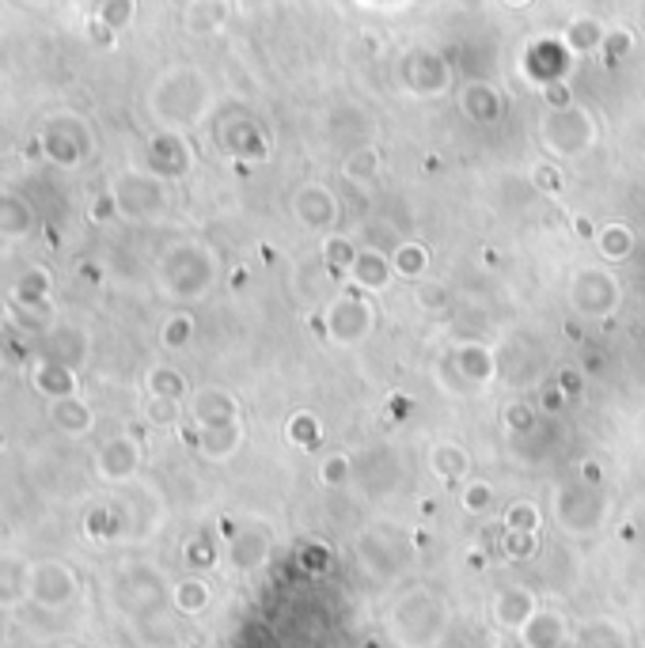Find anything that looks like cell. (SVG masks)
<instances>
[{
    "instance_id": "6da1fadb",
    "label": "cell",
    "mask_w": 645,
    "mask_h": 648,
    "mask_svg": "<svg viewBox=\"0 0 645 648\" xmlns=\"http://www.w3.org/2000/svg\"><path fill=\"white\" fill-rule=\"evenodd\" d=\"M392 626H395V637H399V645L421 648V645H429L437 634H441L444 611H441V603H437V599L426 596V591H414V596H406L403 603L395 607Z\"/></svg>"
},
{
    "instance_id": "7a4b0ae2",
    "label": "cell",
    "mask_w": 645,
    "mask_h": 648,
    "mask_svg": "<svg viewBox=\"0 0 645 648\" xmlns=\"http://www.w3.org/2000/svg\"><path fill=\"white\" fill-rule=\"evenodd\" d=\"M596 130H593V118L577 107H565V110H551L544 122V144L554 148L559 156H577L593 144Z\"/></svg>"
},
{
    "instance_id": "3957f363",
    "label": "cell",
    "mask_w": 645,
    "mask_h": 648,
    "mask_svg": "<svg viewBox=\"0 0 645 648\" xmlns=\"http://www.w3.org/2000/svg\"><path fill=\"white\" fill-rule=\"evenodd\" d=\"M372 331V311L361 303V296H342L331 308V334L342 346H357Z\"/></svg>"
},
{
    "instance_id": "277c9868",
    "label": "cell",
    "mask_w": 645,
    "mask_h": 648,
    "mask_svg": "<svg viewBox=\"0 0 645 648\" xmlns=\"http://www.w3.org/2000/svg\"><path fill=\"white\" fill-rule=\"evenodd\" d=\"M573 303L585 315H611V308L619 303V285L608 274H581L573 281Z\"/></svg>"
},
{
    "instance_id": "5b68a950",
    "label": "cell",
    "mask_w": 645,
    "mask_h": 648,
    "mask_svg": "<svg viewBox=\"0 0 645 648\" xmlns=\"http://www.w3.org/2000/svg\"><path fill=\"white\" fill-rule=\"evenodd\" d=\"M490 614L501 629H516V634H521V629L536 619V596H531L528 588H505L493 596Z\"/></svg>"
},
{
    "instance_id": "8992f818",
    "label": "cell",
    "mask_w": 645,
    "mask_h": 648,
    "mask_svg": "<svg viewBox=\"0 0 645 648\" xmlns=\"http://www.w3.org/2000/svg\"><path fill=\"white\" fill-rule=\"evenodd\" d=\"M524 648H562L565 645V619L559 611H536V619L521 629Z\"/></svg>"
},
{
    "instance_id": "52a82bcc",
    "label": "cell",
    "mask_w": 645,
    "mask_h": 648,
    "mask_svg": "<svg viewBox=\"0 0 645 648\" xmlns=\"http://www.w3.org/2000/svg\"><path fill=\"white\" fill-rule=\"evenodd\" d=\"M194 413H198V421L205 425V432L236 425V403L228 395H217V391H205V395H198Z\"/></svg>"
},
{
    "instance_id": "ba28073f",
    "label": "cell",
    "mask_w": 645,
    "mask_h": 648,
    "mask_svg": "<svg viewBox=\"0 0 645 648\" xmlns=\"http://www.w3.org/2000/svg\"><path fill=\"white\" fill-rule=\"evenodd\" d=\"M297 213H300V220L304 224H312V228H331L334 224V202H331V194L320 187H308V190H300L297 194Z\"/></svg>"
},
{
    "instance_id": "9c48e42d",
    "label": "cell",
    "mask_w": 645,
    "mask_h": 648,
    "mask_svg": "<svg viewBox=\"0 0 645 648\" xmlns=\"http://www.w3.org/2000/svg\"><path fill=\"white\" fill-rule=\"evenodd\" d=\"M349 274H354V281L361 285V288H384L387 281H392L395 266L380 251H361Z\"/></svg>"
},
{
    "instance_id": "30bf717a",
    "label": "cell",
    "mask_w": 645,
    "mask_h": 648,
    "mask_svg": "<svg viewBox=\"0 0 645 648\" xmlns=\"http://www.w3.org/2000/svg\"><path fill=\"white\" fill-rule=\"evenodd\" d=\"M456 364L467 383H482V380H490V372H493V357H490V349H482V346H464Z\"/></svg>"
},
{
    "instance_id": "8fae6325",
    "label": "cell",
    "mask_w": 645,
    "mask_h": 648,
    "mask_svg": "<svg viewBox=\"0 0 645 648\" xmlns=\"http://www.w3.org/2000/svg\"><path fill=\"white\" fill-rule=\"evenodd\" d=\"M270 554V539L266 535H240V539L232 542V562L236 569H254V565H262Z\"/></svg>"
},
{
    "instance_id": "7c38bea8",
    "label": "cell",
    "mask_w": 645,
    "mask_h": 648,
    "mask_svg": "<svg viewBox=\"0 0 645 648\" xmlns=\"http://www.w3.org/2000/svg\"><path fill=\"white\" fill-rule=\"evenodd\" d=\"M464 110L475 118V122H493V118H498V110H501V103H498V95H493L490 87H471V92L464 95Z\"/></svg>"
},
{
    "instance_id": "4fadbf2b",
    "label": "cell",
    "mask_w": 645,
    "mask_h": 648,
    "mask_svg": "<svg viewBox=\"0 0 645 648\" xmlns=\"http://www.w3.org/2000/svg\"><path fill=\"white\" fill-rule=\"evenodd\" d=\"M433 467H437V475H441V478L456 482V478L467 475V455L459 452V447H452V444H441L433 452Z\"/></svg>"
},
{
    "instance_id": "5bb4252c",
    "label": "cell",
    "mask_w": 645,
    "mask_h": 648,
    "mask_svg": "<svg viewBox=\"0 0 645 648\" xmlns=\"http://www.w3.org/2000/svg\"><path fill=\"white\" fill-rule=\"evenodd\" d=\"M175 607L187 614H198L210 607V588H205L202 580H182L179 588H175Z\"/></svg>"
},
{
    "instance_id": "9a60e30c",
    "label": "cell",
    "mask_w": 645,
    "mask_h": 648,
    "mask_svg": "<svg viewBox=\"0 0 645 648\" xmlns=\"http://www.w3.org/2000/svg\"><path fill=\"white\" fill-rule=\"evenodd\" d=\"M505 527H509V535H536V527H539L536 504H528V501L513 504V508L505 512Z\"/></svg>"
},
{
    "instance_id": "2e32d148",
    "label": "cell",
    "mask_w": 645,
    "mask_h": 648,
    "mask_svg": "<svg viewBox=\"0 0 645 648\" xmlns=\"http://www.w3.org/2000/svg\"><path fill=\"white\" fill-rule=\"evenodd\" d=\"M604 38H608V35H604V31L596 27L593 20L573 23V27L565 31V43H570V50H581V53H585V50H596V46H600Z\"/></svg>"
},
{
    "instance_id": "e0dca14e",
    "label": "cell",
    "mask_w": 645,
    "mask_h": 648,
    "mask_svg": "<svg viewBox=\"0 0 645 648\" xmlns=\"http://www.w3.org/2000/svg\"><path fill=\"white\" fill-rule=\"evenodd\" d=\"M600 231H604L600 251L608 254V259H623V254L631 251V243H634L631 228H623V224H608V228H600Z\"/></svg>"
},
{
    "instance_id": "ac0fdd59",
    "label": "cell",
    "mask_w": 645,
    "mask_h": 648,
    "mask_svg": "<svg viewBox=\"0 0 645 648\" xmlns=\"http://www.w3.org/2000/svg\"><path fill=\"white\" fill-rule=\"evenodd\" d=\"M392 266L399 277H418L421 269H426V251H421L418 243H406L392 254Z\"/></svg>"
},
{
    "instance_id": "d6986e66",
    "label": "cell",
    "mask_w": 645,
    "mask_h": 648,
    "mask_svg": "<svg viewBox=\"0 0 645 648\" xmlns=\"http://www.w3.org/2000/svg\"><path fill=\"white\" fill-rule=\"evenodd\" d=\"M323 254H326V262H331L334 269H354V262H357L354 243H349V239H338V236L326 239V243H323Z\"/></svg>"
},
{
    "instance_id": "ffe728a7",
    "label": "cell",
    "mask_w": 645,
    "mask_h": 648,
    "mask_svg": "<svg viewBox=\"0 0 645 648\" xmlns=\"http://www.w3.org/2000/svg\"><path fill=\"white\" fill-rule=\"evenodd\" d=\"M377 167H380V159H377V152H372V148H361L357 156L346 159L349 179H372V175H377Z\"/></svg>"
},
{
    "instance_id": "44dd1931",
    "label": "cell",
    "mask_w": 645,
    "mask_h": 648,
    "mask_svg": "<svg viewBox=\"0 0 645 648\" xmlns=\"http://www.w3.org/2000/svg\"><path fill=\"white\" fill-rule=\"evenodd\" d=\"M153 387H156V398H171V403H179L182 398V375L179 372H167V368H160V372H153Z\"/></svg>"
},
{
    "instance_id": "7402d4cb",
    "label": "cell",
    "mask_w": 645,
    "mask_h": 648,
    "mask_svg": "<svg viewBox=\"0 0 645 648\" xmlns=\"http://www.w3.org/2000/svg\"><path fill=\"white\" fill-rule=\"evenodd\" d=\"M292 440H297L300 447H315V444H320V425H315V418H308V413H297V418H292Z\"/></svg>"
},
{
    "instance_id": "603a6c76",
    "label": "cell",
    "mask_w": 645,
    "mask_h": 648,
    "mask_svg": "<svg viewBox=\"0 0 645 648\" xmlns=\"http://www.w3.org/2000/svg\"><path fill=\"white\" fill-rule=\"evenodd\" d=\"M490 501H493V493L486 482H467L464 485V508L467 512H486L490 508Z\"/></svg>"
},
{
    "instance_id": "cb8c5ba5",
    "label": "cell",
    "mask_w": 645,
    "mask_h": 648,
    "mask_svg": "<svg viewBox=\"0 0 645 648\" xmlns=\"http://www.w3.org/2000/svg\"><path fill=\"white\" fill-rule=\"evenodd\" d=\"M320 475H323L326 485H342L349 478V459H346V455H331V459L323 463Z\"/></svg>"
},
{
    "instance_id": "d4e9b609",
    "label": "cell",
    "mask_w": 645,
    "mask_h": 648,
    "mask_svg": "<svg viewBox=\"0 0 645 648\" xmlns=\"http://www.w3.org/2000/svg\"><path fill=\"white\" fill-rule=\"evenodd\" d=\"M182 338H190V319L187 315H175L171 326L164 331V341H167V346H179Z\"/></svg>"
},
{
    "instance_id": "484cf974",
    "label": "cell",
    "mask_w": 645,
    "mask_h": 648,
    "mask_svg": "<svg viewBox=\"0 0 645 648\" xmlns=\"http://www.w3.org/2000/svg\"><path fill=\"white\" fill-rule=\"evenodd\" d=\"M505 421H509L513 429H531V410H528L524 403H513V406L505 410Z\"/></svg>"
},
{
    "instance_id": "4316f807",
    "label": "cell",
    "mask_w": 645,
    "mask_h": 648,
    "mask_svg": "<svg viewBox=\"0 0 645 648\" xmlns=\"http://www.w3.org/2000/svg\"><path fill=\"white\" fill-rule=\"evenodd\" d=\"M581 387H585V380H581L573 368H565V372H559V391L565 398H573V395H581Z\"/></svg>"
},
{
    "instance_id": "83f0119b",
    "label": "cell",
    "mask_w": 645,
    "mask_h": 648,
    "mask_svg": "<svg viewBox=\"0 0 645 648\" xmlns=\"http://www.w3.org/2000/svg\"><path fill=\"white\" fill-rule=\"evenodd\" d=\"M604 46H608V53H616V58H623V53L631 50V35H623V31H611V35L604 38Z\"/></svg>"
},
{
    "instance_id": "f1b7e54d",
    "label": "cell",
    "mask_w": 645,
    "mask_h": 648,
    "mask_svg": "<svg viewBox=\"0 0 645 648\" xmlns=\"http://www.w3.org/2000/svg\"><path fill=\"white\" fill-rule=\"evenodd\" d=\"M153 421H156V425L175 421V403H171V398H156V403H153Z\"/></svg>"
},
{
    "instance_id": "f546056e",
    "label": "cell",
    "mask_w": 645,
    "mask_h": 648,
    "mask_svg": "<svg viewBox=\"0 0 645 648\" xmlns=\"http://www.w3.org/2000/svg\"><path fill=\"white\" fill-rule=\"evenodd\" d=\"M444 300H449V296H444L441 285H421L418 288V303H426V308L429 303H444Z\"/></svg>"
},
{
    "instance_id": "4dcf8cb0",
    "label": "cell",
    "mask_w": 645,
    "mask_h": 648,
    "mask_svg": "<svg viewBox=\"0 0 645 648\" xmlns=\"http://www.w3.org/2000/svg\"><path fill=\"white\" fill-rule=\"evenodd\" d=\"M531 554V535H509V557Z\"/></svg>"
},
{
    "instance_id": "1f68e13d",
    "label": "cell",
    "mask_w": 645,
    "mask_h": 648,
    "mask_svg": "<svg viewBox=\"0 0 645 648\" xmlns=\"http://www.w3.org/2000/svg\"><path fill=\"white\" fill-rule=\"evenodd\" d=\"M536 171H539V187L559 190V171H554V167H536Z\"/></svg>"
},
{
    "instance_id": "d6a6232c",
    "label": "cell",
    "mask_w": 645,
    "mask_h": 648,
    "mask_svg": "<svg viewBox=\"0 0 645 648\" xmlns=\"http://www.w3.org/2000/svg\"><path fill=\"white\" fill-rule=\"evenodd\" d=\"M581 478H585V485H600V467L596 463H581Z\"/></svg>"
},
{
    "instance_id": "836d02e7",
    "label": "cell",
    "mask_w": 645,
    "mask_h": 648,
    "mask_svg": "<svg viewBox=\"0 0 645 648\" xmlns=\"http://www.w3.org/2000/svg\"><path fill=\"white\" fill-rule=\"evenodd\" d=\"M562 403H565V395H562L559 387H554V391H547V395H544V406H547V410H559Z\"/></svg>"
},
{
    "instance_id": "e575fe53",
    "label": "cell",
    "mask_w": 645,
    "mask_h": 648,
    "mask_svg": "<svg viewBox=\"0 0 645 648\" xmlns=\"http://www.w3.org/2000/svg\"><path fill=\"white\" fill-rule=\"evenodd\" d=\"M573 228H577V236L593 239V224H588V220H577V224H573Z\"/></svg>"
}]
</instances>
